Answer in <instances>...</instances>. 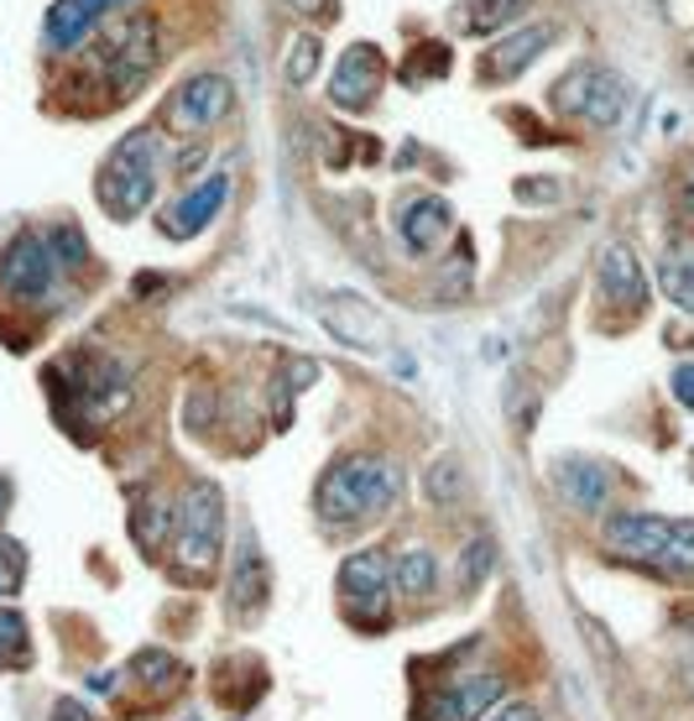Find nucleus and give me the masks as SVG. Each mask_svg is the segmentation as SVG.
<instances>
[{
	"label": "nucleus",
	"instance_id": "nucleus-1",
	"mask_svg": "<svg viewBox=\"0 0 694 721\" xmlns=\"http://www.w3.org/2000/svg\"><path fill=\"white\" fill-rule=\"evenodd\" d=\"M397 497H403V465L387 455H345L339 465H329L314 502L329 523H356V517L391 513Z\"/></svg>",
	"mask_w": 694,
	"mask_h": 721
},
{
	"label": "nucleus",
	"instance_id": "nucleus-2",
	"mask_svg": "<svg viewBox=\"0 0 694 721\" xmlns=\"http://www.w3.org/2000/svg\"><path fill=\"white\" fill-rule=\"evenodd\" d=\"M157 162H162V141H157L152 126H141V131H131V137L116 141V152L105 157L100 184H95L100 209L110 215V220H136L141 209L152 205Z\"/></svg>",
	"mask_w": 694,
	"mask_h": 721
},
{
	"label": "nucleus",
	"instance_id": "nucleus-3",
	"mask_svg": "<svg viewBox=\"0 0 694 721\" xmlns=\"http://www.w3.org/2000/svg\"><path fill=\"white\" fill-rule=\"evenodd\" d=\"M606 544L658 575H694V517L627 513L606 523Z\"/></svg>",
	"mask_w": 694,
	"mask_h": 721
},
{
	"label": "nucleus",
	"instance_id": "nucleus-4",
	"mask_svg": "<svg viewBox=\"0 0 694 721\" xmlns=\"http://www.w3.org/2000/svg\"><path fill=\"white\" fill-rule=\"evenodd\" d=\"M225 544V497L215 481H194L188 486L184 507L172 513V554H178V570L184 575H209L215 560H220Z\"/></svg>",
	"mask_w": 694,
	"mask_h": 721
},
{
	"label": "nucleus",
	"instance_id": "nucleus-5",
	"mask_svg": "<svg viewBox=\"0 0 694 721\" xmlns=\"http://www.w3.org/2000/svg\"><path fill=\"white\" fill-rule=\"evenodd\" d=\"M554 105L564 116H579L591 126H616L627 110V85L622 73H611L606 63H579L554 85Z\"/></svg>",
	"mask_w": 694,
	"mask_h": 721
},
{
	"label": "nucleus",
	"instance_id": "nucleus-6",
	"mask_svg": "<svg viewBox=\"0 0 694 721\" xmlns=\"http://www.w3.org/2000/svg\"><path fill=\"white\" fill-rule=\"evenodd\" d=\"M95 69L110 79V95H126L136 89L147 73L157 69V27L152 17H126L116 32L100 42L95 52Z\"/></svg>",
	"mask_w": 694,
	"mask_h": 721
},
{
	"label": "nucleus",
	"instance_id": "nucleus-7",
	"mask_svg": "<svg viewBox=\"0 0 694 721\" xmlns=\"http://www.w3.org/2000/svg\"><path fill=\"white\" fill-rule=\"evenodd\" d=\"M339 596L356 612L360 628H387V596H391V565L387 554L360 550L339 565Z\"/></svg>",
	"mask_w": 694,
	"mask_h": 721
},
{
	"label": "nucleus",
	"instance_id": "nucleus-8",
	"mask_svg": "<svg viewBox=\"0 0 694 721\" xmlns=\"http://www.w3.org/2000/svg\"><path fill=\"white\" fill-rule=\"evenodd\" d=\"M52 277H58V261H52L48 240L32 236V230H21L6 251H0V288L21 298V304H37V298H48Z\"/></svg>",
	"mask_w": 694,
	"mask_h": 721
},
{
	"label": "nucleus",
	"instance_id": "nucleus-9",
	"mask_svg": "<svg viewBox=\"0 0 694 721\" xmlns=\"http://www.w3.org/2000/svg\"><path fill=\"white\" fill-rule=\"evenodd\" d=\"M230 100H236V89L225 73H194L168 105V126L172 131H209L215 120L230 116Z\"/></svg>",
	"mask_w": 694,
	"mask_h": 721
},
{
	"label": "nucleus",
	"instance_id": "nucleus-10",
	"mask_svg": "<svg viewBox=\"0 0 694 721\" xmlns=\"http://www.w3.org/2000/svg\"><path fill=\"white\" fill-rule=\"evenodd\" d=\"M381 79H387V58L376 42H350L345 58H339L335 79H329V100L339 110H366V105L381 95Z\"/></svg>",
	"mask_w": 694,
	"mask_h": 721
},
{
	"label": "nucleus",
	"instance_id": "nucleus-11",
	"mask_svg": "<svg viewBox=\"0 0 694 721\" xmlns=\"http://www.w3.org/2000/svg\"><path fill=\"white\" fill-rule=\"evenodd\" d=\"M502 695H507L502 674H470V680L444 685L439 695L418 711V717H424V721H480L496 701H502Z\"/></svg>",
	"mask_w": 694,
	"mask_h": 721
},
{
	"label": "nucleus",
	"instance_id": "nucleus-12",
	"mask_svg": "<svg viewBox=\"0 0 694 721\" xmlns=\"http://www.w3.org/2000/svg\"><path fill=\"white\" fill-rule=\"evenodd\" d=\"M554 37H559L554 21H533V27H523L517 37H507L502 48H492L486 58H480V79H486V85H507V79H517L533 58H543V52L554 48Z\"/></svg>",
	"mask_w": 694,
	"mask_h": 721
},
{
	"label": "nucleus",
	"instance_id": "nucleus-13",
	"mask_svg": "<svg viewBox=\"0 0 694 721\" xmlns=\"http://www.w3.org/2000/svg\"><path fill=\"white\" fill-rule=\"evenodd\" d=\"M601 293L611 298V309H647V273L637 267V257H632L622 240H611V246H601Z\"/></svg>",
	"mask_w": 694,
	"mask_h": 721
},
{
	"label": "nucleus",
	"instance_id": "nucleus-14",
	"mask_svg": "<svg viewBox=\"0 0 694 721\" xmlns=\"http://www.w3.org/2000/svg\"><path fill=\"white\" fill-rule=\"evenodd\" d=\"M225 194H230V178L225 172H209V178H199L194 189L178 199V205L162 215V230H168L172 240H188V236H199L204 225L220 215V205H225Z\"/></svg>",
	"mask_w": 694,
	"mask_h": 721
},
{
	"label": "nucleus",
	"instance_id": "nucleus-15",
	"mask_svg": "<svg viewBox=\"0 0 694 721\" xmlns=\"http://www.w3.org/2000/svg\"><path fill=\"white\" fill-rule=\"evenodd\" d=\"M324 325L335 329L345 345H381L387 340V325H381V314L366 304V298H356V293H329V309H324Z\"/></svg>",
	"mask_w": 694,
	"mask_h": 721
},
{
	"label": "nucleus",
	"instance_id": "nucleus-16",
	"mask_svg": "<svg viewBox=\"0 0 694 721\" xmlns=\"http://www.w3.org/2000/svg\"><path fill=\"white\" fill-rule=\"evenodd\" d=\"M449 205H444L439 194H424V199H413V205L403 209V246L413 251V257H424V251H434L444 240V230H449Z\"/></svg>",
	"mask_w": 694,
	"mask_h": 721
},
{
	"label": "nucleus",
	"instance_id": "nucleus-17",
	"mask_svg": "<svg viewBox=\"0 0 694 721\" xmlns=\"http://www.w3.org/2000/svg\"><path fill=\"white\" fill-rule=\"evenodd\" d=\"M110 6V0H58L48 11V27H42V37H48V48H79V37L100 21V11Z\"/></svg>",
	"mask_w": 694,
	"mask_h": 721
},
{
	"label": "nucleus",
	"instance_id": "nucleus-18",
	"mask_svg": "<svg viewBox=\"0 0 694 721\" xmlns=\"http://www.w3.org/2000/svg\"><path fill=\"white\" fill-rule=\"evenodd\" d=\"M559 486L579 513H601V507H606V492H611V471L606 465H595V461H564Z\"/></svg>",
	"mask_w": 694,
	"mask_h": 721
},
{
	"label": "nucleus",
	"instance_id": "nucleus-19",
	"mask_svg": "<svg viewBox=\"0 0 694 721\" xmlns=\"http://www.w3.org/2000/svg\"><path fill=\"white\" fill-rule=\"evenodd\" d=\"M267 560L256 554V544L246 539L240 544V560H236V581H230V601H240V612L246 618H256L261 612V601H267Z\"/></svg>",
	"mask_w": 694,
	"mask_h": 721
},
{
	"label": "nucleus",
	"instance_id": "nucleus-20",
	"mask_svg": "<svg viewBox=\"0 0 694 721\" xmlns=\"http://www.w3.org/2000/svg\"><path fill=\"white\" fill-rule=\"evenodd\" d=\"M523 11H527V0H465V6H455V27L465 37H486V32H502Z\"/></svg>",
	"mask_w": 694,
	"mask_h": 721
},
{
	"label": "nucleus",
	"instance_id": "nucleus-21",
	"mask_svg": "<svg viewBox=\"0 0 694 721\" xmlns=\"http://www.w3.org/2000/svg\"><path fill=\"white\" fill-rule=\"evenodd\" d=\"M439 585V560L428 550H407L397 565H391V591L397 596H428Z\"/></svg>",
	"mask_w": 694,
	"mask_h": 721
},
{
	"label": "nucleus",
	"instance_id": "nucleus-22",
	"mask_svg": "<svg viewBox=\"0 0 694 721\" xmlns=\"http://www.w3.org/2000/svg\"><path fill=\"white\" fill-rule=\"evenodd\" d=\"M658 288L674 298L684 314H694V246H674L658 261Z\"/></svg>",
	"mask_w": 694,
	"mask_h": 721
},
{
	"label": "nucleus",
	"instance_id": "nucleus-23",
	"mask_svg": "<svg viewBox=\"0 0 694 721\" xmlns=\"http://www.w3.org/2000/svg\"><path fill=\"white\" fill-rule=\"evenodd\" d=\"M131 533H136V544L152 554L168 544V533H172V507L162 497H141L136 502V517H131Z\"/></svg>",
	"mask_w": 694,
	"mask_h": 721
},
{
	"label": "nucleus",
	"instance_id": "nucleus-24",
	"mask_svg": "<svg viewBox=\"0 0 694 721\" xmlns=\"http://www.w3.org/2000/svg\"><path fill=\"white\" fill-rule=\"evenodd\" d=\"M48 251H52V261H58V267H68V273L89 261V246H85V236H79V225H73V220H68V225H52Z\"/></svg>",
	"mask_w": 694,
	"mask_h": 721
},
{
	"label": "nucleus",
	"instance_id": "nucleus-25",
	"mask_svg": "<svg viewBox=\"0 0 694 721\" xmlns=\"http://www.w3.org/2000/svg\"><path fill=\"white\" fill-rule=\"evenodd\" d=\"M6 664H27V622L11 606H0V670Z\"/></svg>",
	"mask_w": 694,
	"mask_h": 721
},
{
	"label": "nucleus",
	"instance_id": "nucleus-26",
	"mask_svg": "<svg viewBox=\"0 0 694 721\" xmlns=\"http://www.w3.org/2000/svg\"><path fill=\"white\" fill-rule=\"evenodd\" d=\"M428 73H449V48L444 42H424V48L413 52V63H403L407 85H424Z\"/></svg>",
	"mask_w": 694,
	"mask_h": 721
},
{
	"label": "nucleus",
	"instance_id": "nucleus-27",
	"mask_svg": "<svg viewBox=\"0 0 694 721\" xmlns=\"http://www.w3.org/2000/svg\"><path fill=\"white\" fill-rule=\"evenodd\" d=\"M27 581V550L17 539H0V596H17Z\"/></svg>",
	"mask_w": 694,
	"mask_h": 721
},
{
	"label": "nucleus",
	"instance_id": "nucleus-28",
	"mask_svg": "<svg viewBox=\"0 0 694 721\" xmlns=\"http://www.w3.org/2000/svg\"><path fill=\"white\" fill-rule=\"evenodd\" d=\"M319 58H324V42L314 32H304L298 42H293V58H288V79H293V85H308V79H314V69H319Z\"/></svg>",
	"mask_w": 694,
	"mask_h": 721
},
{
	"label": "nucleus",
	"instance_id": "nucleus-29",
	"mask_svg": "<svg viewBox=\"0 0 694 721\" xmlns=\"http://www.w3.org/2000/svg\"><path fill=\"white\" fill-rule=\"evenodd\" d=\"M131 670H136V674H147V680H168V685H178V680H184V664H178L172 653H162V649L136 653Z\"/></svg>",
	"mask_w": 694,
	"mask_h": 721
},
{
	"label": "nucleus",
	"instance_id": "nucleus-30",
	"mask_svg": "<svg viewBox=\"0 0 694 721\" xmlns=\"http://www.w3.org/2000/svg\"><path fill=\"white\" fill-rule=\"evenodd\" d=\"M428 497L434 502H455L459 497V465L455 461H434V471H428Z\"/></svg>",
	"mask_w": 694,
	"mask_h": 721
},
{
	"label": "nucleus",
	"instance_id": "nucleus-31",
	"mask_svg": "<svg viewBox=\"0 0 694 721\" xmlns=\"http://www.w3.org/2000/svg\"><path fill=\"white\" fill-rule=\"evenodd\" d=\"M480 575H492V544H480V539H475L470 550H465V575H459V585H465V591H475V585H480Z\"/></svg>",
	"mask_w": 694,
	"mask_h": 721
},
{
	"label": "nucleus",
	"instance_id": "nucleus-32",
	"mask_svg": "<svg viewBox=\"0 0 694 721\" xmlns=\"http://www.w3.org/2000/svg\"><path fill=\"white\" fill-rule=\"evenodd\" d=\"M674 393H678L684 408H694V360H684V366L674 372Z\"/></svg>",
	"mask_w": 694,
	"mask_h": 721
},
{
	"label": "nucleus",
	"instance_id": "nucleus-33",
	"mask_svg": "<svg viewBox=\"0 0 694 721\" xmlns=\"http://www.w3.org/2000/svg\"><path fill=\"white\" fill-rule=\"evenodd\" d=\"M52 721H89V711L79 701H58L52 705Z\"/></svg>",
	"mask_w": 694,
	"mask_h": 721
},
{
	"label": "nucleus",
	"instance_id": "nucleus-34",
	"mask_svg": "<svg viewBox=\"0 0 694 721\" xmlns=\"http://www.w3.org/2000/svg\"><path fill=\"white\" fill-rule=\"evenodd\" d=\"M492 721H538V711H533V705H507V711H496Z\"/></svg>",
	"mask_w": 694,
	"mask_h": 721
},
{
	"label": "nucleus",
	"instance_id": "nucleus-35",
	"mask_svg": "<svg viewBox=\"0 0 694 721\" xmlns=\"http://www.w3.org/2000/svg\"><path fill=\"white\" fill-rule=\"evenodd\" d=\"M11 497H17V486H11V481H6V476H0V517H6V513H11Z\"/></svg>",
	"mask_w": 694,
	"mask_h": 721
},
{
	"label": "nucleus",
	"instance_id": "nucleus-36",
	"mask_svg": "<svg viewBox=\"0 0 694 721\" xmlns=\"http://www.w3.org/2000/svg\"><path fill=\"white\" fill-rule=\"evenodd\" d=\"M288 6H293V11H304V17H319L324 0H288Z\"/></svg>",
	"mask_w": 694,
	"mask_h": 721
},
{
	"label": "nucleus",
	"instance_id": "nucleus-37",
	"mask_svg": "<svg viewBox=\"0 0 694 721\" xmlns=\"http://www.w3.org/2000/svg\"><path fill=\"white\" fill-rule=\"evenodd\" d=\"M690 209H694V178H690Z\"/></svg>",
	"mask_w": 694,
	"mask_h": 721
}]
</instances>
